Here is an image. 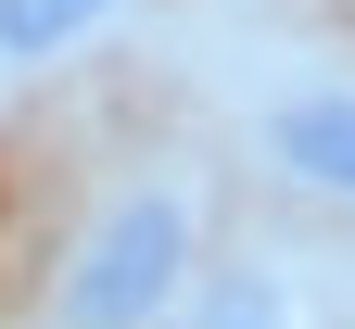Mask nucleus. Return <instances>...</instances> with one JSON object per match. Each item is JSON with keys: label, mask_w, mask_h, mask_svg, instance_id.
<instances>
[{"label": "nucleus", "mask_w": 355, "mask_h": 329, "mask_svg": "<svg viewBox=\"0 0 355 329\" xmlns=\"http://www.w3.org/2000/svg\"><path fill=\"white\" fill-rule=\"evenodd\" d=\"M330 329H355V317H330Z\"/></svg>", "instance_id": "423d86ee"}, {"label": "nucleus", "mask_w": 355, "mask_h": 329, "mask_svg": "<svg viewBox=\"0 0 355 329\" xmlns=\"http://www.w3.org/2000/svg\"><path fill=\"white\" fill-rule=\"evenodd\" d=\"M216 13H254V26H292L304 0H216Z\"/></svg>", "instance_id": "39448f33"}, {"label": "nucleus", "mask_w": 355, "mask_h": 329, "mask_svg": "<svg viewBox=\"0 0 355 329\" xmlns=\"http://www.w3.org/2000/svg\"><path fill=\"white\" fill-rule=\"evenodd\" d=\"M140 26H153V0H0V114L64 89V76H89Z\"/></svg>", "instance_id": "20e7f679"}, {"label": "nucleus", "mask_w": 355, "mask_h": 329, "mask_svg": "<svg viewBox=\"0 0 355 329\" xmlns=\"http://www.w3.org/2000/svg\"><path fill=\"white\" fill-rule=\"evenodd\" d=\"M216 241H229V165H216L203 139L127 152L102 190L64 215L38 329H165L191 304V278L216 266Z\"/></svg>", "instance_id": "f257e3e1"}, {"label": "nucleus", "mask_w": 355, "mask_h": 329, "mask_svg": "<svg viewBox=\"0 0 355 329\" xmlns=\"http://www.w3.org/2000/svg\"><path fill=\"white\" fill-rule=\"evenodd\" d=\"M216 139L304 215H355V64L343 51H254L216 89Z\"/></svg>", "instance_id": "f03ea898"}, {"label": "nucleus", "mask_w": 355, "mask_h": 329, "mask_svg": "<svg viewBox=\"0 0 355 329\" xmlns=\"http://www.w3.org/2000/svg\"><path fill=\"white\" fill-rule=\"evenodd\" d=\"M330 317H343V292H330L318 241H292V228H229L165 329H330Z\"/></svg>", "instance_id": "7ed1b4c3"}]
</instances>
